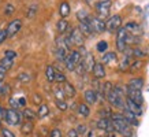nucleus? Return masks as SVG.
<instances>
[{
	"mask_svg": "<svg viewBox=\"0 0 149 137\" xmlns=\"http://www.w3.org/2000/svg\"><path fill=\"white\" fill-rule=\"evenodd\" d=\"M55 81L58 82V84H64V82L67 81V78H66V75H64L62 71L55 70Z\"/></svg>",
	"mask_w": 149,
	"mask_h": 137,
	"instance_id": "473e14b6",
	"label": "nucleus"
},
{
	"mask_svg": "<svg viewBox=\"0 0 149 137\" xmlns=\"http://www.w3.org/2000/svg\"><path fill=\"white\" fill-rule=\"evenodd\" d=\"M126 40H127L126 29H125V27L118 29V33H116V48H118V51H119V52H125V50L127 48Z\"/></svg>",
	"mask_w": 149,
	"mask_h": 137,
	"instance_id": "423d86ee",
	"label": "nucleus"
},
{
	"mask_svg": "<svg viewBox=\"0 0 149 137\" xmlns=\"http://www.w3.org/2000/svg\"><path fill=\"white\" fill-rule=\"evenodd\" d=\"M96 50L99 51V52H107V50H108V43L105 40H101V41H99L97 43V45H96Z\"/></svg>",
	"mask_w": 149,
	"mask_h": 137,
	"instance_id": "2f4dec72",
	"label": "nucleus"
},
{
	"mask_svg": "<svg viewBox=\"0 0 149 137\" xmlns=\"http://www.w3.org/2000/svg\"><path fill=\"white\" fill-rule=\"evenodd\" d=\"M6 38H7V32H6V29L4 30L0 29V44H3L6 41Z\"/></svg>",
	"mask_w": 149,
	"mask_h": 137,
	"instance_id": "a18cd8bd",
	"label": "nucleus"
},
{
	"mask_svg": "<svg viewBox=\"0 0 149 137\" xmlns=\"http://www.w3.org/2000/svg\"><path fill=\"white\" fill-rule=\"evenodd\" d=\"M78 114L86 118V117H89L91 115V108H89V106L85 104V103H82V104L78 106Z\"/></svg>",
	"mask_w": 149,
	"mask_h": 137,
	"instance_id": "a878e982",
	"label": "nucleus"
},
{
	"mask_svg": "<svg viewBox=\"0 0 149 137\" xmlns=\"http://www.w3.org/2000/svg\"><path fill=\"white\" fill-rule=\"evenodd\" d=\"M125 29H126L127 34H130V36L137 37V34H141V27H140V25H137L136 22H129L126 26H125Z\"/></svg>",
	"mask_w": 149,
	"mask_h": 137,
	"instance_id": "f3484780",
	"label": "nucleus"
},
{
	"mask_svg": "<svg viewBox=\"0 0 149 137\" xmlns=\"http://www.w3.org/2000/svg\"><path fill=\"white\" fill-rule=\"evenodd\" d=\"M55 96H56V100H64L66 99V96H64V92L62 88H55L54 91Z\"/></svg>",
	"mask_w": 149,
	"mask_h": 137,
	"instance_id": "c9c22d12",
	"label": "nucleus"
},
{
	"mask_svg": "<svg viewBox=\"0 0 149 137\" xmlns=\"http://www.w3.org/2000/svg\"><path fill=\"white\" fill-rule=\"evenodd\" d=\"M10 93V85L4 81H0V97H4Z\"/></svg>",
	"mask_w": 149,
	"mask_h": 137,
	"instance_id": "c756f323",
	"label": "nucleus"
},
{
	"mask_svg": "<svg viewBox=\"0 0 149 137\" xmlns=\"http://www.w3.org/2000/svg\"><path fill=\"white\" fill-rule=\"evenodd\" d=\"M63 92H64V96H67V97H74L75 96V93H77V91H75V88H74V85H72L71 82L66 81L63 84Z\"/></svg>",
	"mask_w": 149,
	"mask_h": 137,
	"instance_id": "aec40b11",
	"label": "nucleus"
},
{
	"mask_svg": "<svg viewBox=\"0 0 149 137\" xmlns=\"http://www.w3.org/2000/svg\"><path fill=\"white\" fill-rule=\"evenodd\" d=\"M4 58H7V59H15L17 58V52L15 51H13V50H7L4 52Z\"/></svg>",
	"mask_w": 149,
	"mask_h": 137,
	"instance_id": "ea45409f",
	"label": "nucleus"
},
{
	"mask_svg": "<svg viewBox=\"0 0 149 137\" xmlns=\"http://www.w3.org/2000/svg\"><path fill=\"white\" fill-rule=\"evenodd\" d=\"M18 103H19V107H26V99L25 97H19Z\"/></svg>",
	"mask_w": 149,
	"mask_h": 137,
	"instance_id": "3c124183",
	"label": "nucleus"
},
{
	"mask_svg": "<svg viewBox=\"0 0 149 137\" xmlns=\"http://www.w3.org/2000/svg\"><path fill=\"white\" fill-rule=\"evenodd\" d=\"M88 23H89V26H91V29H92V32L93 33L105 32V22H104L103 19L97 18V17H91L89 21H88Z\"/></svg>",
	"mask_w": 149,
	"mask_h": 137,
	"instance_id": "6e6552de",
	"label": "nucleus"
},
{
	"mask_svg": "<svg viewBox=\"0 0 149 137\" xmlns=\"http://www.w3.org/2000/svg\"><path fill=\"white\" fill-rule=\"evenodd\" d=\"M126 93H127V97H129L130 100H133L134 103H137V104L141 106L144 103L142 93H141V91H138V89H133V88H130V87H126Z\"/></svg>",
	"mask_w": 149,
	"mask_h": 137,
	"instance_id": "1a4fd4ad",
	"label": "nucleus"
},
{
	"mask_svg": "<svg viewBox=\"0 0 149 137\" xmlns=\"http://www.w3.org/2000/svg\"><path fill=\"white\" fill-rule=\"evenodd\" d=\"M6 74H7V70H6L4 67H1V66H0V81H3V80H4Z\"/></svg>",
	"mask_w": 149,
	"mask_h": 137,
	"instance_id": "09e8293b",
	"label": "nucleus"
},
{
	"mask_svg": "<svg viewBox=\"0 0 149 137\" xmlns=\"http://www.w3.org/2000/svg\"><path fill=\"white\" fill-rule=\"evenodd\" d=\"M78 29H79V32H81L84 36H92V34H93V32H92V29L88 22H79Z\"/></svg>",
	"mask_w": 149,
	"mask_h": 137,
	"instance_id": "393cba45",
	"label": "nucleus"
},
{
	"mask_svg": "<svg viewBox=\"0 0 149 137\" xmlns=\"http://www.w3.org/2000/svg\"><path fill=\"white\" fill-rule=\"evenodd\" d=\"M125 106H126V108L129 110V111H131L136 117H141V115H142V107H141L140 104L134 103L133 100H130L129 97H126V100H125Z\"/></svg>",
	"mask_w": 149,
	"mask_h": 137,
	"instance_id": "9b49d317",
	"label": "nucleus"
},
{
	"mask_svg": "<svg viewBox=\"0 0 149 137\" xmlns=\"http://www.w3.org/2000/svg\"><path fill=\"white\" fill-rule=\"evenodd\" d=\"M1 136H3V137H15V134H14L10 129L1 128Z\"/></svg>",
	"mask_w": 149,
	"mask_h": 137,
	"instance_id": "79ce46f5",
	"label": "nucleus"
},
{
	"mask_svg": "<svg viewBox=\"0 0 149 137\" xmlns=\"http://www.w3.org/2000/svg\"><path fill=\"white\" fill-rule=\"evenodd\" d=\"M142 66H144V62L142 60H140V59H137V60H134L133 63H130V71L131 73H134L136 70H140V68H142Z\"/></svg>",
	"mask_w": 149,
	"mask_h": 137,
	"instance_id": "7c9ffc66",
	"label": "nucleus"
},
{
	"mask_svg": "<svg viewBox=\"0 0 149 137\" xmlns=\"http://www.w3.org/2000/svg\"><path fill=\"white\" fill-rule=\"evenodd\" d=\"M22 117L26 119V121H30V122H33L34 119H37V113H34L32 108H27V107H26V108L23 110Z\"/></svg>",
	"mask_w": 149,
	"mask_h": 137,
	"instance_id": "4be33fe9",
	"label": "nucleus"
},
{
	"mask_svg": "<svg viewBox=\"0 0 149 137\" xmlns=\"http://www.w3.org/2000/svg\"><path fill=\"white\" fill-rule=\"evenodd\" d=\"M111 4H112V1H111V0H100L99 3L95 6L96 13H97V15H99L97 18H100V19L107 18V17L109 15Z\"/></svg>",
	"mask_w": 149,
	"mask_h": 137,
	"instance_id": "f03ea898",
	"label": "nucleus"
},
{
	"mask_svg": "<svg viewBox=\"0 0 149 137\" xmlns=\"http://www.w3.org/2000/svg\"><path fill=\"white\" fill-rule=\"evenodd\" d=\"M15 11V8H14V6L13 4H7L6 6V10H4V13L6 15H11V14Z\"/></svg>",
	"mask_w": 149,
	"mask_h": 137,
	"instance_id": "c03bdc74",
	"label": "nucleus"
},
{
	"mask_svg": "<svg viewBox=\"0 0 149 137\" xmlns=\"http://www.w3.org/2000/svg\"><path fill=\"white\" fill-rule=\"evenodd\" d=\"M4 118H6V110L0 106V121H4Z\"/></svg>",
	"mask_w": 149,
	"mask_h": 137,
	"instance_id": "603ef678",
	"label": "nucleus"
},
{
	"mask_svg": "<svg viewBox=\"0 0 149 137\" xmlns=\"http://www.w3.org/2000/svg\"><path fill=\"white\" fill-rule=\"evenodd\" d=\"M49 137H62V132L60 129H52L49 133Z\"/></svg>",
	"mask_w": 149,
	"mask_h": 137,
	"instance_id": "37998d69",
	"label": "nucleus"
},
{
	"mask_svg": "<svg viewBox=\"0 0 149 137\" xmlns=\"http://www.w3.org/2000/svg\"><path fill=\"white\" fill-rule=\"evenodd\" d=\"M84 99H85V101L88 104H95L97 101V93H96L95 89H88L84 93Z\"/></svg>",
	"mask_w": 149,
	"mask_h": 137,
	"instance_id": "a211bd4d",
	"label": "nucleus"
},
{
	"mask_svg": "<svg viewBox=\"0 0 149 137\" xmlns=\"http://www.w3.org/2000/svg\"><path fill=\"white\" fill-rule=\"evenodd\" d=\"M18 80L21 82H23V84H26V82H29L32 80V77H30V74H27V73H21L18 75Z\"/></svg>",
	"mask_w": 149,
	"mask_h": 137,
	"instance_id": "4c0bfd02",
	"label": "nucleus"
},
{
	"mask_svg": "<svg viewBox=\"0 0 149 137\" xmlns=\"http://www.w3.org/2000/svg\"><path fill=\"white\" fill-rule=\"evenodd\" d=\"M55 103H56V107H58L60 111H66V110L68 108V104L64 100H56Z\"/></svg>",
	"mask_w": 149,
	"mask_h": 137,
	"instance_id": "58836bf2",
	"label": "nucleus"
},
{
	"mask_svg": "<svg viewBox=\"0 0 149 137\" xmlns=\"http://www.w3.org/2000/svg\"><path fill=\"white\" fill-rule=\"evenodd\" d=\"M0 66L4 67L6 70H10V68L14 66V60L13 59H7V58H3V59L0 60Z\"/></svg>",
	"mask_w": 149,
	"mask_h": 137,
	"instance_id": "72a5a7b5",
	"label": "nucleus"
},
{
	"mask_svg": "<svg viewBox=\"0 0 149 137\" xmlns=\"http://www.w3.org/2000/svg\"><path fill=\"white\" fill-rule=\"evenodd\" d=\"M129 67H130V60H129V56H126V58L122 60V63L119 64V70H120V71H126Z\"/></svg>",
	"mask_w": 149,
	"mask_h": 137,
	"instance_id": "f704fd0d",
	"label": "nucleus"
},
{
	"mask_svg": "<svg viewBox=\"0 0 149 137\" xmlns=\"http://www.w3.org/2000/svg\"><path fill=\"white\" fill-rule=\"evenodd\" d=\"M70 41H71V45H77V47H84V41H85V36L79 32V29L75 27L72 29L71 32L67 34Z\"/></svg>",
	"mask_w": 149,
	"mask_h": 137,
	"instance_id": "0eeeda50",
	"label": "nucleus"
},
{
	"mask_svg": "<svg viewBox=\"0 0 149 137\" xmlns=\"http://www.w3.org/2000/svg\"><path fill=\"white\" fill-rule=\"evenodd\" d=\"M8 104H10V107L13 110H18L19 108V103H18V99L17 97H14V96H11L8 99Z\"/></svg>",
	"mask_w": 149,
	"mask_h": 137,
	"instance_id": "e433bc0d",
	"label": "nucleus"
},
{
	"mask_svg": "<svg viewBox=\"0 0 149 137\" xmlns=\"http://www.w3.org/2000/svg\"><path fill=\"white\" fill-rule=\"evenodd\" d=\"M33 129H34V123L30 122V121H25V122L21 125V132L23 134H30L33 132Z\"/></svg>",
	"mask_w": 149,
	"mask_h": 137,
	"instance_id": "b1692460",
	"label": "nucleus"
},
{
	"mask_svg": "<svg viewBox=\"0 0 149 137\" xmlns=\"http://www.w3.org/2000/svg\"><path fill=\"white\" fill-rule=\"evenodd\" d=\"M118 62V55L116 52H112V51H107L105 54L101 56V63H107V64H112Z\"/></svg>",
	"mask_w": 149,
	"mask_h": 137,
	"instance_id": "dca6fc26",
	"label": "nucleus"
},
{
	"mask_svg": "<svg viewBox=\"0 0 149 137\" xmlns=\"http://www.w3.org/2000/svg\"><path fill=\"white\" fill-rule=\"evenodd\" d=\"M22 27V21L21 19H13L8 23V26L6 27V32H7V37H13L21 30Z\"/></svg>",
	"mask_w": 149,
	"mask_h": 137,
	"instance_id": "9d476101",
	"label": "nucleus"
},
{
	"mask_svg": "<svg viewBox=\"0 0 149 137\" xmlns=\"http://www.w3.org/2000/svg\"><path fill=\"white\" fill-rule=\"evenodd\" d=\"M33 103H34V104H38L40 106L41 104V96L40 95H33Z\"/></svg>",
	"mask_w": 149,
	"mask_h": 137,
	"instance_id": "49530a36",
	"label": "nucleus"
},
{
	"mask_svg": "<svg viewBox=\"0 0 149 137\" xmlns=\"http://www.w3.org/2000/svg\"><path fill=\"white\" fill-rule=\"evenodd\" d=\"M59 14H60L62 18L68 17V14H70V4H68L67 1H62L60 3V6H59Z\"/></svg>",
	"mask_w": 149,
	"mask_h": 137,
	"instance_id": "412c9836",
	"label": "nucleus"
},
{
	"mask_svg": "<svg viewBox=\"0 0 149 137\" xmlns=\"http://www.w3.org/2000/svg\"><path fill=\"white\" fill-rule=\"evenodd\" d=\"M92 73L95 75L96 80H101V78L105 77V68H104V64L100 63V62H96L93 68H92Z\"/></svg>",
	"mask_w": 149,
	"mask_h": 137,
	"instance_id": "2eb2a0df",
	"label": "nucleus"
},
{
	"mask_svg": "<svg viewBox=\"0 0 149 137\" xmlns=\"http://www.w3.org/2000/svg\"><path fill=\"white\" fill-rule=\"evenodd\" d=\"M105 99L108 100V103L115 108H120L123 110L125 106V92L122 91L120 87H113V89L109 92L108 95L105 96Z\"/></svg>",
	"mask_w": 149,
	"mask_h": 137,
	"instance_id": "f257e3e1",
	"label": "nucleus"
},
{
	"mask_svg": "<svg viewBox=\"0 0 149 137\" xmlns=\"http://www.w3.org/2000/svg\"><path fill=\"white\" fill-rule=\"evenodd\" d=\"M0 128H1V121H0Z\"/></svg>",
	"mask_w": 149,
	"mask_h": 137,
	"instance_id": "864d4df0",
	"label": "nucleus"
},
{
	"mask_svg": "<svg viewBox=\"0 0 149 137\" xmlns=\"http://www.w3.org/2000/svg\"><path fill=\"white\" fill-rule=\"evenodd\" d=\"M48 114H49V107H48L47 104H42V103H41V104L38 106L37 117H38V118H45Z\"/></svg>",
	"mask_w": 149,
	"mask_h": 137,
	"instance_id": "bb28decb",
	"label": "nucleus"
},
{
	"mask_svg": "<svg viewBox=\"0 0 149 137\" xmlns=\"http://www.w3.org/2000/svg\"><path fill=\"white\" fill-rule=\"evenodd\" d=\"M122 115L125 117V121H126V123L129 126H138V119H137V117L133 114L131 111H129L126 107L122 110Z\"/></svg>",
	"mask_w": 149,
	"mask_h": 137,
	"instance_id": "4468645a",
	"label": "nucleus"
},
{
	"mask_svg": "<svg viewBox=\"0 0 149 137\" xmlns=\"http://www.w3.org/2000/svg\"><path fill=\"white\" fill-rule=\"evenodd\" d=\"M144 78L142 77H136V78H131L130 81H129V85L127 87L133 88V89H138V91H141L142 88H144Z\"/></svg>",
	"mask_w": 149,
	"mask_h": 137,
	"instance_id": "6ab92c4d",
	"label": "nucleus"
},
{
	"mask_svg": "<svg viewBox=\"0 0 149 137\" xmlns=\"http://www.w3.org/2000/svg\"><path fill=\"white\" fill-rule=\"evenodd\" d=\"M112 123H113V130L115 132L122 134L123 137H131L133 130H131V126H129L126 123V121H112Z\"/></svg>",
	"mask_w": 149,
	"mask_h": 137,
	"instance_id": "20e7f679",
	"label": "nucleus"
},
{
	"mask_svg": "<svg viewBox=\"0 0 149 137\" xmlns=\"http://www.w3.org/2000/svg\"><path fill=\"white\" fill-rule=\"evenodd\" d=\"M56 27H58V32L60 33V34H64V33L68 30L70 25H68V22L66 19H59L58 23H56Z\"/></svg>",
	"mask_w": 149,
	"mask_h": 137,
	"instance_id": "5701e85b",
	"label": "nucleus"
},
{
	"mask_svg": "<svg viewBox=\"0 0 149 137\" xmlns=\"http://www.w3.org/2000/svg\"><path fill=\"white\" fill-rule=\"evenodd\" d=\"M45 77L47 80L49 82H54L55 81V68L52 66H47L45 68Z\"/></svg>",
	"mask_w": 149,
	"mask_h": 137,
	"instance_id": "c85d7f7f",
	"label": "nucleus"
},
{
	"mask_svg": "<svg viewBox=\"0 0 149 137\" xmlns=\"http://www.w3.org/2000/svg\"><path fill=\"white\" fill-rule=\"evenodd\" d=\"M67 136L68 137H79V134L77 133V130H75V129H70V130L67 132Z\"/></svg>",
	"mask_w": 149,
	"mask_h": 137,
	"instance_id": "de8ad7c7",
	"label": "nucleus"
},
{
	"mask_svg": "<svg viewBox=\"0 0 149 137\" xmlns=\"http://www.w3.org/2000/svg\"><path fill=\"white\" fill-rule=\"evenodd\" d=\"M85 1H86V4L89 6V7H95V6L99 3L100 0H85Z\"/></svg>",
	"mask_w": 149,
	"mask_h": 137,
	"instance_id": "8fccbe9b",
	"label": "nucleus"
},
{
	"mask_svg": "<svg viewBox=\"0 0 149 137\" xmlns=\"http://www.w3.org/2000/svg\"><path fill=\"white\" fill-rule=\"evenodd\" d=\"M4 121L8 125H11V126H17V125H19V123L22 122V114L18 113V110L8 108V110H6Z\"/></svg>",
	"mask_w": 149,
	"mask_h": 137,
	"instance_id": "7ed1b4c3",
	"label": "nucleus"
},
{
	"mask_svg": "<svg viewBox=\"0 0 149 137\" xmlns=\"http://www.w3.org/2000/svg\"><path fill=\"white\" fill-rule=\"evenodd\" d=\"M77 18L79 22H88L89 21V18H91V15L88 14V11H85V10H79L77 13Z\"/></svg>",
	"mask_w": 149,
	"mask_h": 137,
	"instance_id": "cd10ccee",
	"label": "nucleus"
},
{
	"mask_svg": "<svg viewBox=\"0 0 149 137\" xmlns=\"http://www.w3.org/2000/svg\"><path fill=\"white\" fill-rule=\"evenodd\" d=\"M97 129L100 130H104L107 133H111V132H115L113 130V123L111 119H107V118H100L97 121Z\"/></svg>",
	"mask_w": 149,
	"mask_h": 137,
	"instance_id": "f8f14e48",
	"label": "nucleus"
},
{
	"mask_svg": "<svg viewBox=\"0 0 149 137\" xmlns=\"http://www.w3.org/2000/svg\"><path fill=\"white\" fill-rule=\"evenodd\" d=\"M75 130H77L78 134H86L88 133V128H86V125H78L77 128H75Z\"/></svg>",
	"mask_w": 149,
	"mask_h": 137,
	"instance_id": "a19ab883",
	"label": "nucleus"
},
{
	"mask_svg": "<svg viewBox=\"0 0 149 137\" xmlns=\"http://www.w3.org/2000/svg\"><path fill=\"white\" fill-rule=\"evenodd\" d=\"M120 27H122V17L119 14L109 17L108 21L105 22V30L108 32H118V29Z\"/></svg>",
	"mask_w": 149,
	"mask_h": 137,
	"instance_id": "39448f33",
	"label": "nucleus"
},
{
	"mask_svg": "<svg viewBox=\"0 0 149 137\" xmlns=\"http://www.w3.org/2000/svg\"><path fill=\"white\" fill-rule=\"evenodd\" d=\"M82 66L85 68V71H92V68L95 66V58H93V55L91 52H86L84 56H82V60H81Z\"/></svg>",
	"mask_w": 149,
	"mask_h": 137,
	"instance_id": "ddd939ff",
	"label": "nucleus"
}]
</instances>
